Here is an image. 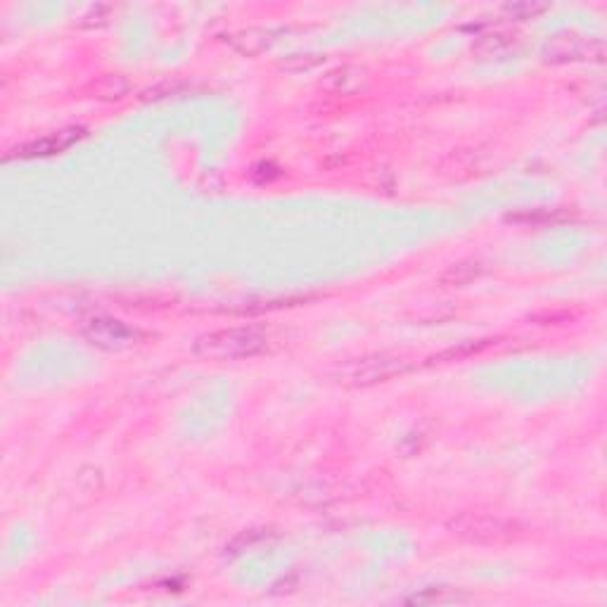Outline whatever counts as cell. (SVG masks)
Wrapping results in <instances>:
<instances>
[{
	"label": "cell",
	"instance_id": "cell-1",
	"mask_svg": "<svg viewBox=\"0 0 607 607\" xmlns=\"http://www.w3.org/2000/svg\"><path fill=\"white\" fill-rule=\"evenodd\" d=\"M266 347V337L259 330L252 328H233V330H219L212 335L202 337L195 344V354L204 356V359L216 361H235V359H249V356L259 354Z\"/></svg>",
	"mask_w": 607,
	"mask_h": 607
},
{
	"label": "cell",
	"instance_id": "cell-2",
	"mask_svg": "<svg viewBox=\"0 0 607 607\" xmlns=\"http://www.w3.org/2000/svg\"><path fill=\"white\" fill-rule=\"evenodd\" d=\"M81 136V131L79 129H72V131H60V133H55V136H50V138H43L41 143H36L34 145H27V148H24V155L27 157H36V155H53V152H60V150H65V148H69V145L74 143L76 138Z\"/></svg>",
	"mask_w": 607,
	"mask_h": 607
}]
</instances>
